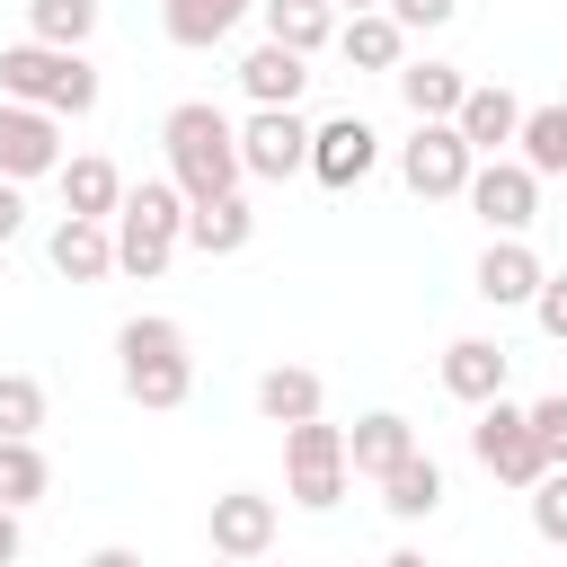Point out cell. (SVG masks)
<instances>
[{
  "instance_id": "cell-31",
  "label": "cell",
  "mask_w": 567,
  "mask_h": 567,
  "mask_svg": "<svg viewBox=\"0 0 567 567\" xmlns=\"http://www.w3.org/2000/svg\"><path fill=\"white\" fill-rule=\"evenodd\" d=\"M0 434H44V381L35 372H0Z\"/></svg>"
},
{
  "instance_id": "cell-18",
  "label": "cell",
  "mask_w": 567,
  "mask_h": 567,
  "mask_svg": "<svg viewBox=\"0 0 567 567\" xmlns=\"http://www.w3.org/2000/svg\"><path fill=\"white\" fill-rule=\"evenodd\" d=\"M239 89H248V106H301V89H310V53H292V44H257L248 62H239Z\"/></svg>"
},
{
  "instance_id": "cell-1",
  "label": "cell",
  "mask_w": 567,
  "mask_h": 567,
  "mask_svg": "<svg viewBox=\"0 0 567 567\" xmlns=\"http://www.w3.org/2000/svg\"><path fill=\"white\" fill-rule=\"evenodd\" d=\"M159 151H168V177H177V195H186V204L230 195V186L248 177V168H239V124H230L213 97L168 106V115H159Z\"/></svg>"
},
{
  "instance_id": "cell-27",
  "label": "cell",
  "mask_w": 567,
  "mask_h": 567,
  "mask_svg": "<svg viewBox=\"0 0 567 567\" xmlns=\"http://www.w3.org/2000/svg\"><path fill=\"white\" fill-rule=\"evenodd\" d=\"M44 487H53V461H44V443L35 434H0V505H44Z\"/></svg>"
},
{
  "instance_id": "cell-36",
  "label": "cell",
  "mask_w": 567,
  "mask_h": 567,
  "mask_svg": "<svg viewBox=\"0 0 567 567\" xmlns=\"http://www.w3.org/2000/svg\"><path fill=\"white\" fill-rule=\"evenodd\" d=\"M18 549H27V532H18V505H0V567H9Z\"/></svg>"
},
{
  "instance_id": "cell-37",
  "label": "cell",
  "mask_w": 567,
  "mask_h": 567,
  "mask_svg": "<svg viewBox=\"0 0 567 567\" xmlns=\"http://www.w3.org/2000/svg\"><path fill=\"white\" fill-rule=\"evenodd\" d=\"M346 9H381V0H337V18H346Z\"/></svg>"
},
{
  "instance_id": "cell-26",
  "label": "cell",
  "mask_w": 567,
  "mask_h": 567,
  "mask_svg": "<svg viewBox=\"0 0 567 567\" xmlns=\"http://www.w3.org/2000/svg\"><path fill=\"white\" fill-rule=\"evenodd\" d=\"M257 18H266V35L292 44V53L337 44V0H257Z\"/></svg>"
},
{
  "instance_id": "cell-11",
  "label": "cell",
  "mask_w": 567,
  "mask_h": 567,
  "mask_svg": "<svg viewBox=\"0 0 567 567\" xmlns=\"http://www.w3.org/2000/svg\"><path fill=\"white\" fill-rule=\"evenodd\" d=\"M540 275H549V266L532 257L523 230H487V248H478V266H470V292H478L487 310H532Z\"/></svg>"
},
{
  "instance_id": "cell-30",
  "label": "cell",
  "mask_w": 567,
  "mask_h": 567,
  "mask_svg": "<svg viewBox=\"0 0 567 567\" xmlns=\"http://www.w3.org/2000/svg\"><path fill=\"white\" fill-rule=\"evenodd\" d=\"M523 496H532V532H540L549 549H567V461H549Z\"/></svg>"
},
{
  "instance_id": "cell-20",
  "label": "cell",
  "mask_w": 567,
  "mask_h": 567,
  "mask_svg": "<svg viewBox=\"0 0 567 567\" xmlns=\"http://www.w3.org/2000/svg\"><path fill=\"white\" fill-rule=\"evenodd\" d=\"M372 487H381L390 523H425V514L443 505V461H434V452H399V461H390Z\"/></svg>"
},
{
  "instance_id": "cell-32",
  "label": "cell",
  "mask_w": 567,
  "mask_h": 567,
  "mask_svg": "<svg viewBox=\"0 0 567 567\" xmlns=\"http://www.w3.org/2000/svg\"><path fill=\"white\" fill-rule=\"evenodd\" d=\"M523 416H532V434H540V452H549V461H567V390H549V399H532Z\"/></svg>"
},
{
  "instance_id": "cell-23",
  "label": "cell",
  "mask_w": 567,
  "mask_h": 567,
  "mask_svg": "<svg viewBox=\"0 0 567 567\" xmlns=\"http://www.w3.org/2000/svg\"><path fill=\"white\" fill-rule=\"evenodd\" d=\"M53 186H62V213H97V221L124 204V168H115V159H97V151H80V159L62 151Z\"/></svg>"
},
{
  "instance_id": "cell-7",
  "label": "cell",
  "mask_w": 567,
  "mask_h": 567,
  "mask_svg": "<svg viewBox=\"0 0 567 567\" xmlns=\"http://www.w3.org/2000/svg\"><path fill=\"white\" fill-rule=\"evenodd\" d=\"M470 461L487 470V478H505V487H532L540 470H549V452H540V434H532V416L496 390V399H478V425H470Z\"/></svg>"
},
{
  "instance_id": "cell-5",
  "label": "cell",
  "mask_w": 567,
  "mask_h": 567,
  "mask_svg": "<svg viewBox=\"0 0 567 567\" xmlns=\"http://www.w3.org/2000/svg\"><path fill=\"white\" fill-rule=\"evenodd\" d=\"M346 487H354V470H346V425H328V416L284 425V496H292L301 514H328Z\"/></svg>"
},
{
  "instance_id": "cell-6",
  "label": "cell",
  "mask_w": 567,
  "mask_h": 567,
  "mask_svg": "<svg viewBox=\"0 0 567 567\" xmlns=\"http://www.w3.org/2000/svg\"><path fill=\"white\" fill-rule=\"evenodd\" d=\"M470 168H478V151L461 142L452 115H416V133L399 142V177H408L416 204H452V195L470 186Z\"/></svg>"
},
{
  "instance_id": "cell-2",
  "label": "cell",
  "mask_w": 567,
  "mask_h": 567,
  "mask_svg": "<svg viewBox=\"0 0 567 567\" xmlns=\"http://www.w3.org/2000/svg\"><path fill=\"white\" fill-rule=\"evenodd\" d=\"M115 381H124V399H133V408H151V416L186 408V390H195L186 328H177V319H159V310L124 319V328H115Z\"/></svg>"
},
{
  "instance_id": "cell-16",
  "label": "cell",
  "mask_w": 567,
  "mask_h": 567,
  "mask_svg": "<svg viewBox=\"0 0 567 567\" xmlns=\"http://www.w3.org/2000/svg\"><path fill=\"white\" fill-rule=\"evenodd\" d=\"M337 53H346V71H399L408 62V27L390 9H346L337 18Z\"/></svg>"
},
{
  "instance_id": "cell-17",
  "label": "cell",
  "mask_w": 567,
  "mask_h": 567,
  "mask_svg": "<svg viewBox=\"0 0 567 567\" xmlns=\"http://www.w3.org/2000/svg\"><path fill=\"white\" fill-rule=\"evenodd\" d=\"M257 239V204L230 186V195H204V204H186V248H204V257H239Z\"/></svg>"
},
{
  "instance_id": "cell-15",
  "label": "cell",
  "mask_w": 567,
  "mask_h": 567,
  "mask_svg": "<svg viewBox=\"0 0 567 567\" xmlns=\"http://www.w3.org/2000/svg\"><path fill=\"white\" fill-rule=\"evenodd\" d=\"M505 381H514V354H505L496 337H452V346H443V390H452L461 408L496 399Z\"/></svg>"
},
{
  "instance_id": "cell-28",
  "label": "cell",
  "mask_w": 567,
  "mask_h": 567,
  "mask_svg": "<svg viewBox=\"0 0 567 567\" xmlns=\"http://www.w3.org/2000/svg\"><path fill=\"white\" fill-rule=\"evenodd\" d=\"M390 80H399V106H408V115H452V106H461V89H470L452 62H399Z\"/></svg>"
},
{
  "instance_id": "cell-22",
  "label": "cell",
  "mask_w": 567,
  "mask_h": 567,
  "mask_svg": "<svg viewBox=\"0 0 567 567\" xmlns=\"http://www.w3.org/2000/svg\"><path fill=\"white\" fill-rule=\"evenodd\" d=\"M399 452H416V425H408L399 408H372V416L346 425V470H354V478H381Z\"/></svg>"
},
{
  "instance_id": "cell-33",
  "label": "cell",
  "mask_w": 567,
  "mask_h": 567,
  "mask_svg": "<svg viewBox=\"0 0 567 567\" xmlns=\"http://www.w3.org/2000/svg\"><path fill=\"white\" fill-rule=\"evenodd\" d=\"M532 319H540V337H549V346H567V266H558V275H540Z\"/></svg>"
},
{
  "instance_id": "cell-24",
  "label": "cell",
  "mask_w": 567,
  "mask_h": 567,
  "mask_svg": "<svg viewBox=\"0 0 567 567\" xmlns=\"http://www.w3.org/2000/svg\"><path fill=\"white\" fill-rule=\"evenodd\" d=\"M319 408H328V390H319L310 363H266V372H257V416H266V425H301V416H319Z\"/></svg>"
},
{
  "instance_id": "cell-25",
  "label": "cell",
  "mask_w": 567,
  "mask_h": 567,
  "mask_svg": "<svg viewBox=\"0 0 567 567\" xmlns=\"http://www.w3.org/2000/svg\"><path fill=\"white\" fill-rule=\"evenodd\" d=\"M514 159H523L532 177H567V97L523 106V124H514Z\"/></svg>"
},
{
  "instance_id": "cell-12",
  "label": "cell",
  "mask_w": 567,
  "mask_h": 567,
  "mask_svg": "<svg viewBox=\"0 0 567 567\" xmlns=\"http://www.w3.org/2000/svg\"><path fill=\"white\" fill-rule=\"evenodd\" d=\"M275 532H284V514H275V496H257V487H221V496H213V514H204L213 558H266V549H275Z\"/></svg>"
},
{
  "instance_id": "cell-21",
  "label": "cell",
  "mask_w": 567,
  "mask_h": 567,
  "mask_svg": "<svg viewBox=\"0 0 567 567\" xmlns=\"http://www.w3.org/2000/svg\"><path fill=\"white\" fill-rule=\"evenodd\" d=\"M257 0H159V27H168V44H186V53H213V44H230L239 35V18H248Z\"/></svg>"
},
{
  "instance_id": "cell-4",
  "label": "cell",
  "mask_w": 567,
  "mask_h": 567,
  "mask_svg": "<svg viewBox=\"0 0 567 567\" xmlns=\"http://www.w3.org/2000/svg\"><path fill=\"white\" fill-rule=\"evenodd\" d=\"M115 221V275H168V257L186 248V195H177V177H142V186H124V204L106 213Z\"/></svg>"
},
{
  "instance_id": "cell-14",
  "label": "cell",
  "mask_w": 567,
  "mask_h": 567,
  "mask_svg": "<svg viewBox=\"0 0 567 567\" xmlns=\"http://www.w3.org/2000/svg\"><path fill=\"white\" fill-rule=\"evenodd\" d=\"M44 257H53L62 284H106V275H115V221H97V213H62L53 239H44Z\"/></svg>"
},
{
  "instance_id": "cell-9",
  "label": "cell",
  "mask_w": 567,
  "mask_h": 567,
  "mask_svg": "<svg viewBox=\"0 0 567 567\" xmlns=\"http://www.w3.org/2000/svg\"><path fill=\"white\" fill-rule=\"evenodd\" d=\"M461 204H470L487 230H532V221H540V177H532L523 159H505V151H496V159H478V168H470Z\"/></svg>"
},
{
  "instance_id": "cell-10",
  "label": "cell",
  "mask_w": 567,
  "mask_h": 567,
  "mask_svg": "<svg viewBox=\"0 0 567 567\" xmlns=\"http://www.w3.org/2000/svg\"><path fill=\"white\" fill-rule=\"evenodd\" d=\"M372 168H381V133H372L363 115H328V124H310V177H319L328 195H354Z\"/></svg>"
},
{
  "instance_id": "cell-8",
  "label": "cell",
  "mask_w": 567,
  "mask_h": 567,
  "mask_svg": "<svg viewBox=\"0 0 567 567\" xmlns=\"http://www.w3.org/2000/svg\"><path fill=\"white\" fill-rule=\"evenodd\" d=\"M239 168L266 177V186L301 177V168H310V124H301V106H248V124H239Z\"/></svg>"
},
{
  "instance_id": "cell-19",
  "label": "cell",
  "mask_w": 567,
  "mask_h": 567,
  "mask_svg": "<svg viewBox=\"0 0 567 567\" xmlns=\"http://www.w3.org/2000/svg\"><path fill=\"white\" fill-rule=\"evenodd\" d=\"M452 124H461V142H470L478 159H496V151H514V124H523V97H514V89H461V106H452Z\"/></svg>"
},
{
  "instance_id": "cell-29",
  "label": "cell",
  "mask_w": 567,
  "mask_h": 567,
  "mask_svg": "<svg viewBox=\"0 0 567 567\" xmlns=\"http://www.w3.org/2000/svg\"><path fill=\"white\" fill-rule=\"evenodd\" d=\"M27 35H44V44H89V35H97V0H27Z\"/></svg>"
},
{
  "instance_id": "cell-3",
  "label": "cell",
  "mask_w": 567,
  "mask_h": 567,
  "mask_svg": "<svg viewBox=\"0 0 567 567\" xmlns=\"http://www.w3.org/2000/svg\"><path fill=\"white\" fill-rule=\"evenodd\" d=\"M0 97H27V106H44V115H89V106H97V62H89V44H44V35H27V44L0 53Z\"/></svg>"
},
{
  "instance_id": "cell-13",
  "label": "cell",
  "mask_w": 567,
  "mask_h": 567,
  "mask_svg": "<svg viewBox=\"0 0 567 567\" xmlns=\"http://www.w3.org/2000/svg\"><path fill=\"white\" fill-rule=\"evenodd\" d=\"M62 168V115L27 106V97H0V177H53Z\"/></svg>"
},
{
  "instance_id": "cell-35",
  "label": "cell",
  "mask_w": 567,
  "mask_h": 567,
  "mask_svg": "<svg viewBox=\"0 0 567 567\" xmlns=\"http://www.w3.org/2000/svg\"><path fill=\"white\" fill-rule=\"evenodd\" d=\"M27 230V195H18V177H0V248Z\"/></svg>"
},
{
  "instance_id": "cell-34",
  "label": "cell",
  "mask_w": 567,
  "mask_h": 567,
  "mask_svg": "<svg viewBox=\"0 0 567 567\" xmlns=\"http://www.w3.org/2000/svg\"><path fill=\"white\" fill-rule=\"evenodd\" d=\"M381 9H390L408 35H434V27H452V18H461V0H381Z\"/></svg>"
}]
</instances>
